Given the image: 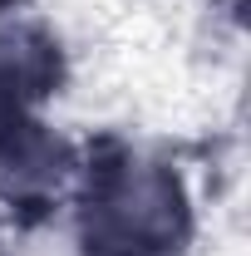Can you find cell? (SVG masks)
<instances>
[{
	"label": "cell",
	"instance_id": "cell-1",
	"mask_svg": "<svg viewBox=\"0 0 251 256\" xmlns=\"http://www.w3.org/2000/svg\"><path fill=\"white\" fill-rule=\"evenodd\" d=\"M188 197L172 168L143 162L104 143L84 182V252L89 256H182Z\"/></svg>",
	"mask_w": 251,
	"mask_h": 256
},
{
	"label": "cell",
	"instance_id": "cell-2",
	"mask_svg": "<svg viewBox=\"0 0 251 256\" xmlns=\"http://www.w3.org/2000/svg\"><path fill=\"white\" fill-rule=\"evenodd\" d=\"M69 148L25 114L0 118V178L10 202H50L64 182Z\"/></svg>",
	"mask_w": 251,
	"mask_h": 256
}]
</instances>
